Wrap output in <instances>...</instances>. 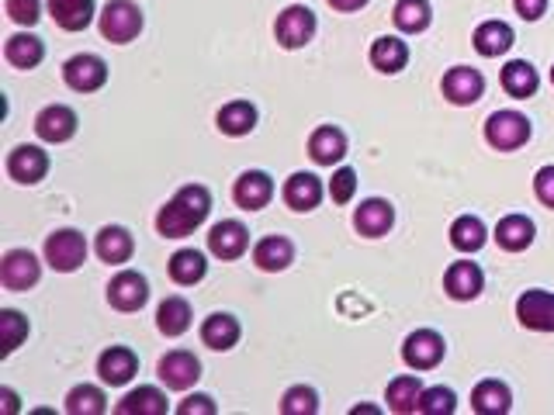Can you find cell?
I'll return each mask as SVG.
<instances>
[{
	"label": "cell",
	"instance_id": "6da1fadb",
	"mask_svg": "<svg viewBox=\"0 0 554 415\" xmlns=\"http://www.w3.org/2000/svg\"><path fill=\"white\" fill-rule=\"evenodd\" d=\"M208 211H212V194H208V187L187 184L160 208V215H156V232H160L163 239H184L205 222Z\"/></svg>",
	"mask_w": 554,
	"mask_h": 415
},
{
	"label": "cell",
	"instance_id": "7a4b0ae2",
	"mask_svg": "<svg viewBox=\"0 0 554 415\" xmlns=\"http://www.w3.org/2000/svg\"><path fill=\"white\" fill-rule=\"evenodd\" d=\"M142 25H146V21H142V11H139V4H132V0H108L104 11L97 14V28H101V35L115 45L139 39Z\"/></svg>",
	"mask_w": 554,
	"mask_h": 415
},
{
	"label": "cell",
	"instance_id": "3957f363",
	"mask_svg": "<svg viewBox=\"0 0 554 415\" xmlns=\"http://www.w3.org/2000/svg\"><path fill=\"white\" fill-rule=\"evenodd\" d=\"M485 142L499 153H513V149L530 142V118L520 111H496L485 122Z\"/></svg>",
	"mask_w": 554,
	"mask_h": 415
},
{
	"label": "cell",
	"instance_id": "277c9868",
	"mask_svg": "<svg viewBox=\"0 0 554 415\" xmlns=\"http://www.w3.org/2000/svg\"><path fill=\"white\" fill-rule=\"evenodd\" d=\"M87 260V239L77 229H59L46 239V263L56 274H73Z\"/></svg>",
	"mask_w": 554,
	"mask_h": 415
},
{
	"label": "cell",
	"instance_id": "5b68a950",
	"mask_svg": "<svg viewBox=\"0 0 554 415\" xmlns=\"http://www.w3.org/2000/svg\"><path fill=\"white\" fill-rule=\"evenodd\" d=\"M316 14L309 11L305 4H291L284 7L281 14H277V25H274V35L277 42L284 45V49H302V45H309L316 39Z\"/></svg>",
	"mask_w": 554,
	"mask_h": 415
},
{
	"label": "cell",
	"instance_id": "8992f818",
	"mask_svg": "<svg viewBox=\"0 0 554 415\" xmlns=\"http://www.w3.org/2000/svg\"><path fill=\"white\" fill-rule=\"evenodd\" d=\"M63 80L77 94H94V90H101L108 83V63L101 56H94V52H80V56L66 59Z\"/></svg>",
	"mask_w": 554,
	"mask_h": 415
},
{
	"label": "cell",
	"instance_id": "52a82bcc",
	"mask_svg": "<svg viewBox=\"0 0 554 415\" xmlns=\"http://www.w3.org/2000/svg\"><path fill=\"white\" fill-rule=\"evenodd\" d=\"M444 353H447V343L437 329H416L413 336H406V346H402V360L413 371H433L444 360Z\"/></svg>",
	"mask_w": 554,
	"mask_h": 415
},
{
	"label": "cell",
	"instance_id": "ba28073f",
	"mask_svg": "<svg viewBox=\"0 0 554 415\" xmlns=\"http://www.w3.org/2000/svg\"><path fill=\"white\" fill-rule=\"evenodd\" d=\"M42 277V263L35 260V253L28 249H7L4 260H0V284L7 291H28L35 288Z\"/></svg>",
	"mask_w": 554,
	"mask_h": 415
},
{
	"label": "cell",
	"instance_id": "9c48e42d",
	"mask_svg": "<svg viewBox=\"0 0 554 415\" xmlns=\"http://www.w3.org/2000/svg\"><path fill=\"white\" fill-rule=\"evenodd\" d=\"M77 125H80L77 111L66 108V104H49V108H42L35 115V132H39L42 142H52V146L70 142L77 135Z\"/></svg>",
	"mask_w": 554,
	"mask_h": 415
},
{
	"label": "cell",
	"instance_id": "30bf717a",
	"mask_svg": "<svg viewBox=\"0 0 554 415\" xmlns=\"http://www.w3.org/2000/svg\"><path fill=\"white\" fill-rule=\"evenodd\" d=\"M156 374H160V381L167 384L170 391H187V388L198 384L201 360L194 357V353H187V350H170L167 357H160Z\"/></svg>",
	"mask_w": 554,
	"mask_h": 415
},
{
	"label": "cell",
	"instance_id": "8fae6325",
	"mask_svg": "<svg viewBox=\"0 0 554 415\" xmlns=\"http://www.w3.org/2000/svg\"><path fill=\"white\" fill-rule=\"evenodd\" d=\"M516 319L534 332H554V294L541 288L523 291L516 301Z\"/></svg>",
	"mask_w": 554,
	"mask_h": 415
},
{
	"label": "cell",
	"instance_id": "7c38bea8",
	"mask_svg": "<svg viewBox=\"0 0 554 415\" xmlns=\"http://www.w3.org/2000/svg\"><path fill=\"white\" fill-rule=\"evenodd\" d=\"M246 249H250V232L236 218H222L208 232V253L219 256V260H239Z\"/></svg>",
	"mask_w": 554,
	"mask_h": 415
},
{
	"label": "cell",
	"instance_id": "4fadbf2b",
	"mask_svg": "<svg viewBox=\"0 0 554 415\" xmlns=\"http://www.w3.org/2000/svg\"><path fill=\"white\" fill-rule=\"evenodd\" d=\"M274 198V180L264 170H246L239 173V180L232 184V201L243 211H260L267 208Z\"/></svg>",
	"mask_w": 554,
	"mask_h": 415
},
{
	"label": "cell",
	"instance_id": "5bb4252c",
	"mask_svg": "<svg viewBox=\"0 0 554 415\" xmlns=\"http://www.w3.org/2000/svg\"><path fill=\"white\" fill-rule=\"evenodd\" d=\"M444 97L458 108H468V104L482 101L485 94V77L475 70V66H454V70L444 73Z\"/></svg>",
	"mask_w": 554,
	"mask_h": 415
},
{
	"label": "cell",
	"instance_id": "9a60e30c",
	"mask_svg": "<svg viewBox=\"0 0 554 415\" xmlns=\"http://www.w3.org/2000/svg\"><path fill=\"white\" fill-rule=\"evenodd\" d=\"M108 301L118 312H139L149 301V281L142 274H136V270H122V274L111 277Z\"/></svg>",
	"mask_w": 554,
	"mask_h": 415
},
{
	"label": "cell",
	"instance_id": "2e32d148",
	"mask_svg": "<svg viewBox=\"0 0 554 415\" xmlns=\"http://www.w3.org/2000/svg\"><path fill=\"white\" fill-rule=\"evenodd\" d=\"M139 371V357L129 350V346H108V350L97 357V374H101L104 384L111 388H122L129 384Z\"/></svg>",
	"mask_w": 554,
	"mask_h": 415
},
{
	"label": "cell",
	"instance_id": "e0dca14e",
	"mask_svg": "<svg viewBox=\"0 0 554 415\" xmlns=\"http://www.w3.org/2000/svg\"><path fill=\"white\" fill-rule=\"evenodd\" d=\"M482 288H485V274H482V267H478V263L458 260V263H451V267H447L444 291L451 294L454 301H475L478 294H482Z\"/></svg>",
	"mask_w": 554,
	"mask_h": 415
},
{
	"label": "cell",
	"instance_id": "ac0fdd59",
	"mask_svg": "<svg viewBox=\"0 0 554 415\" xmlns=\"http://www.w3.org/2000/svg\"><path fill=\"white\" fill-rule=\"evenodd\" d=\"M7 173L18 184H39L42 177L49 173V153L39 146H18L11 156H7Z\"/></svg>",
	"mask_w": 554,
	"mask_h": 415
},
{
	"label": "cell",
	"instance_id": "d6986e66",
	"mask_svg": "<svg viewBox=\"0 0 554 415\" xmlns=\"http://www.w3.org/2000/svg\"><path fill=\"white\" fill-rule=\"evenodd\" d=\"M323 180L316 177V173H291L288 180H284V205L291 211H312L319 208V201H323Z\"/></svg>",
	"mask_w": 554,
	"mask_h": 415
},
{
	"label": "cell",
	"instance_id": "ffe728a7",
	"mask_svg": "<svg viewBox=\"0 0 554 415\" xmlns=\"http://www.w3.org/2000/svg\"><path fill=\"white\" fill-rule=\"evenodd\" d=\"M395 225V208L385 198H368L354 211V229L368 239H381Z\"/></svg>",
	"mask_w": 554,
	"mask_h": 415
},
{
	"label": "cell",
	"instance_id": "44dd1931",
	"mask_svg": "<svg viewBox=\"0 0 554 415\" xmlns=\"http://www.w3.org/2000/svg\"><path fill=\"white\" fill-rule=\"evenodd\" d=\"M97 256H101L104 263H111V267H118V263H129L132 253H136V239H132L129 229H122V225H104L101 232H97Z\"/></svg>",
	"mask_w": 554,
	"mask_h": 415
},
{
	"label": "cell",
	"instance_id": "7402d4cb",
	"mask_svg": "<svg viewBox=\"0 0 554 415\" xmlns=\"http://www.w3.org/2000/svg\"><path fill=\"white\" fill-rule=\"evenodd\" d=\"M309 156L319 166H333L347 156V135L336 125H319L316 132L309 135Z\"/></svg>",
	"mask_w": 554,
	"mask_h": 415
},
{
	"label": "cell",
	"instance_id": "603a6c76",
	"mask_svg": "<svg viewBox=\"0 0 554 415\" xmlns=\"http://www.w3.org/2000/svg\"><path fill=\"white\" fill-rule=\"evenodd\" d=\"M253 263L260 270H267V274H281V270H288L295 263V246L284 236H264L253 246Z\"/></svg>",
	"mask_w": 554,
	"mask_h": 415
},
{
	"label": "cell",
	"instance_id": "cb8c5ba5",
	"mask_svg": "<svg viewBox=\"0 0 554 415\" xmlns=\"http://www.w3.org/2000/svg\"><path fill=\"white\" fill-rule=\"evenodd\" d=\"M239 336H243V329H239L236 315H229V312L208 315L205 326H201V343H205L208 350H219V353L232 350V346L239 343Z\"/></svg>",
	"mask_w": 554,
	"mask_h": 415
},
{
	"label": "cell",
	"instance_id": "d4e9b609",
	"mask_svg": "<svg viewBox=\"0 0 554 415\" xmlns=\"http://www.w3.org/2000/svg\"><path fill=\"white\" fill-rule=\"evenodd\" d=\"M537 236V225L530 222L527 215H506L499 218L496 225V243L499 249H506V253H523V249H530Z\"/></svg>",
	"mask_w": 554,
	"mask_h": 415
},
{
	"label": "cell",
	"instance_id": "484cf974",
	"mask_svg": "<svg viewBox=\"0 0 554 415\" xmlns=\"http://www.w3.org/2000/svg\"><path fill=\"white\" fill-rule=\"evenodd\" d=\"M471 409L478 415H506L513 409V391L503 381L489 377V381L475 384V391H471Z\"/></svg>",
	"mask_w": 554,
	"mask_h": 415
},
{
	"label": "cell",
	"instance_id": "4316f807",
	"mask_svg": "<svg viewBox=\"0 0 554 415\" xmlns=\"http://www.w3.org/2000/svg\"><path fill=\"white\" fill-rule=\"evenodd\" d=\"M409 63V45L399 39V35H381V39H374L371 45V66L378 73H402Z\"/></svg>",
	"mask_w": 554,
	"mask_h": 415
},
{
	"label": "cell",
	"instance_id": "83f0119b",
	"mask_svg": "<svg viewBox=\"0 0 554 415\" xmlns=\"http://www.w3.org/2000/svg\"><path fill=\"white\" fill-rule=\"evenodd\" d=\"M4 56H7V63L18 66V70H35V66L46 59V42L32 32H18L7 39Z\"/></svg>",
	"mask_w": 554,
	"mask_h": 415
},
{
	"label": "cell",
	"instance_id": "f1b7e54d",
	"mask_svg": "<svg viewBox=\"0 0 554 415\" xmlns=\"http://www.w3.org/2000/svg\"><path fill=\"white\" fill-rule=\"evenodd\" d=\"M471 42H475L478 56L496 59L513 49V28H509L506 21H482V25L475 28V39Z\"/></svg>",
	"mask_w": 554,
	"mask_h": 415
},
{
	"label": "cell",
	"instance_id": "f546056e",
	"mask_svg": "<svg viewBox=\"0 0 554 415\" xmlns=\"http://www.w3.org/2000/svg\"><path fill=\"white\" fill-rule=\"evenodd\" d=\"M49 14L63 32H84L94 21V0H49Z\"/></svg>",
	"mask_w": 554,
	"mask_h": 415
},
{
	"label": "cell",
	"instance_id": "4dcf8cb0",
	"mask_svg": "<svg viewBox=\"0 0 554 415\" xmlns=\"http://www.w3.org/2000/svg\"><path fill=\"white\" fill-rule=\"evenodd\" d=\"M503 90L509 97H516V101H527V97L537 94V87H541V77H537V70L527 63V59H513V63L503 66Z\"/></svg>",
	"mask_w": 554,
	"mask_h": 415
},
{
	"label": "cell",
	"instance_id": "1f68e13d",
	"mask_svg": "<svg viewBox=\"0 0 554 415\" xmlns=\"http://www.w3.org/2000/svg\"><path fill=\"white\" fill-rule=\"evenodd\" d=\"M167 395L153 384H142V388L129 391V395L118 402V415H167Z\"/></svg>",
	"mask_w": 554,
	"mask_h": 415
},
{
	"label": "cell",
	"instance_id": "d6a6232c",
	"mask_svg": "<svg viewBox=\"0 0 554 415\" xmlns=\"http://www.w3.org/2000/svg\"><path fill=\"white\" fill-rule=\"evenodd\" d=\"M215 125H219L222 135H232V139L250 135L253 128H257V108H253L250 101H229L226 108L215 115Z\"/></svg>",
	"mask_w": 554,
	"mask_h": 415
},
{
	"label": "cell",
	"instance_id": "836d02e7",
	"mask_svg": "<svg viewBox=\"0 0 554 415\" xmlns=\"http://www.w3.org/2000/svg\"><path fill=\"white\" fill-rule=\"evenodd\" d=\"M205 274H208V260L198 249H177V253L170 256V281L181 284V288H191V284L205 281Z\"/></svg>",
	"mask_w": 554,
	"mask_h": 415
},
{
	"label": "cell",
	"instance_id": "e575fe53",
	"mask_svg": "<svg viewBox=\"0 0 554 415\" xmlns=\"http://www.w3.org/2000/svg\"><path fill=\"white\" fill-rule=\"evenodd\" d=\"M392 21H395V28H399V32H406V35L426 32V28H430V21H433L430 0H399V4H395V11H392Z\"/></svg>",
	"mask_w": 554,
	"mask_h": 415
},
{
	"label": "cell",
	"instance_id": "d590c367",
	"mask_svg": "<svg viewBox=\"0 0 554 415\" xmlns=\"http://www.w3.org/2000/svg\"><path fill=\"white\" fill-rule=\"evenodd\" d=\"M156 329L170 339L184 336V332L191 329V305H187L184 298H167L156 308Z\"/></svg>",
	"mask_w": 554,
	"mask_h": 415
},
{
	"label": "cell",
	"instance_id": "8d00e7d4",
	"mask_svg": "<svg viewBox=\"0 0 554 415\" xmlns=\"http://www.w3.org/2000/svg\"><path fill=\"white\" fill-rule=\"evenodd\" d=\"M419 395H423V381L419 374H402L388 384V409L399 412V415H409L419 409Z\"/></svg>",
	"mask_w": 554,
	"mask_h": 415
},
{
	"label": "cell",
	"instance_id": "74e56055",
	"mask_svg": "<svg viewBox=\"0 0 554 415\" xmlns=\"http://www.w3.org/2000/svg\"><path fill=\"white\" fill-rule=\"evenodd\" d=\"M485 225H482V218H475V215H461V218H454V225H451V246L454 249H461V253H478V249L485 246Z\"/></svg>",
	"mask_w": 554,
	"mask_h": 415
},
{
	"label": "cell",
	"instance_id": "f35d334b",
	"mask_svg": "<svg viewBox=\"0 0 554 415\" xmlns=\"http://www.w3.org/2000/svg\"><path fill=\"white\" fill-rule=\"evenodd\" d=\"M66 412L70 415H101V412H108V398H104V391L94 388V384H77V388L66 395Z\"/></svg>",
	"mask_w": 554,
	"mask_h": 415
},
{
	"label": "cell",
	"instance_id": "ab89813d",
	"mask_svg": "<svg viewBox=\"0 0 554 415\" xmlns=\"http://www.w3.org/2000/svg\"><path fill=\"white\" fill-rule=\"evenodd\" d=\"M25 339H28V319L21 312H14V308H4L0 312V353L11 357Z\"/></svg>",
	"mask_w": 554,
	"mask_h": 415
},
{
	"label": "cell",
	"instance_id": "60d3db41",
	"mask_svg": "<svg viewBox=\"0 0 554 415\" xmlns=\"http://www.w3.org/2000/svg\"><path fill=\"white\" fill-rule=\"evenodd\" d=\"M458 409V395H454L451 388H444V384H433V388H423V395H419V415H451Z\"/></svg>",
	"mask_w": 554,
	"mask_h": 415
},
{
	"label": "cell",
	"instance_id": "b9f144b4",
	"mask_svg": "<svg viewBox=\"0 0 554 415\" xmlns=\"http://www.w3.org/2000/svg\"><path fill=\"white\" fill-rule=\"evenodd\" d=\"M281 412L284 415H316L319 412L316 388H309V384H295V388H288L281 398Z\"/></svg>",
	"mask_w": 554,
	"mask_h": 415
},
{
	"label": "cell",
	"instance_id": "7bdbcfd3",
	"mask_svg": "<svg viewBox=\"0 0 554 415\" xmlns=\"http://www.w3.org/2000/svg\"><path fill=\"white\" fill-rule=\"evenodd\" d=\"M354 194H357V173L350 166H340L333 173V180H329V198L336 205H347V201H354Z\"/></svg>",
	"mask_w": 554,
	"mask_h": 415
},
{
	"label": "cell",
	"instance_id": "ee69618b",
	"mask_svg": "<svg viewBox=\"0 0 554 415\" xmlns=\"http://www.w3.org/2000/svg\"><path fill=\"white\" fill-rule=\"evenodd\" d=\"M7 14H11L14 25L32 28L42 18V0H7Z\"/></svg>",
	"mask_w": 554,
	"mask_h": 415
},
{
	"label": "cell",
	"instance_id": "f6af8a7d",
	"mask_svg": "<svg viewBox=\"0 0 554 415\" xmlns=\"http://www.w3.org/2000/svg\"><path fill=\"white\" fill-rule=\"evenodd\" d=\"M534 194L544 208H554V166H541L534 177Z\"/></svg>",
	"mask_w": 554,
	"mask_h": 415
},
{
	"label": "cell",
	"instance_id": "bcb514c9",
	"mask_svg": "<svg viewBox=\"0 0 554 415\" xmlns=\"http://www.w3.org/2000/svg\"><path fill=\"white\" fill-rule=\"evenodd\" d=\"M215 412L219 409H215V402L208 395H191L177 405V415H215Z\"/></svg>",
	"mask_w": 554,
	"mask_h": 415
},
{
	"label": "cell",
	"instance_id": "7dc6e473",
	"mask_svg": "<svg viewBox=\"0 0 554 415\" xmlns=\"http://www.w3.org/2000/svg\"><path fill=\"white\" fill-rule=\"evenodd\" d=\"M516 4V14H520L523 21H537L544 18V11H548V0H513Z\"/></svg>",
	"mask_w": 554,
	"mask_h": 415
},
{
	"label": "cell",
	"instance_id": "c3c4849f",
	"mask_svg": "<svg viewBox=\"0 0 554 415\" xmlns=\"http://www.w3.org/2000/svg\"><path fill=\"white\" fill-rule=\"evenodd\" d=\"M333 11H343V14H350V11H361V7H368V0H326Z\"/></svg>",
	"mask_w": 554,
	"mask_h": 415
},
{
	"label": "cell",
	"instance_id": "681fc988",
	"mask_svg": "<svg viewBox=\"0 0 554 415\" xmlns=\"http://www.w3.org/2000/svg\"><path fill=\"white\" fill-rule=\"evenodd\" d=\"M0 402H4V405H0V409H4L7 415L18 412V395H14L11 388H0Z\"/></svg>",
	"mask_w": 554,
	"mask_h": 415
},
{
	"label": "cell",
	"instance_id": "f907efd6",
	"mask_svg": "<svg viewBox=\"0 0 554 415\" xmlns=\"http://www.w3.org/2000/svg\"><path fill=\"white\" fill-rule=\"evenodd\" d=\"M551 83H554V66H551Z\"/></svg>",
	"mask_w": 554,
	"mask_h": 415
}]
</instances>
